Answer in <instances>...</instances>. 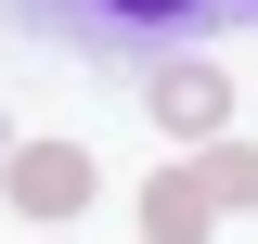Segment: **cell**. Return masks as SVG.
<instances>
[{"instance_id": "cell-1", "label": "cell", "mask_w": 258, "mask_h": 244, "mask_svg": "<svg viewBox=\"0 0 258 244\" xmlns=\"http://www.w3.org/2000/svg\"><path fill=\"white\" fill-rule=\"evenodd\" d=\"M0 193L26 206L39 231H64V218L91 206V154H78V142H13V154H0Z\"/></svg>"}, {"instance_id": "cell-4", "label": "cell", "mask_w": 258, "mask_h": 244, "mask_svg": "<svg viewBox=\"0 0 258 244\" xmlns=\"http://www.w3.org/2000/svg\"><path fill=\"white\" fill-rule=\"evenodd\" d=\"M194 180H207V206H258V142H207Z\"/></svg>"}, {"instance_id": "cell-3", "label": "cell", "mask_w": 258, "mask_h": 244, "mask_svg": "<svg viewBox=\"0 0 258 244\" xmlns=\"http://www.w3.org/2000/svg\"><path fill=\"white\" fill-rule=\"evenodd\" d=\"M207 218H220V206H207V180H194V167L142 193V244H207Z\"/></svg>"}, {"instance_id": "cell-5", "label": "cell", "mask_w": 258, "mask_h": 244, "mask_svg": "<svg viewBox=\"0 0 258 244\" xmlns=\"http://www.w3.org/2000/svg\"><path fill=\"white\" fill-rule=\"evenodd\" d=\"M232 13H245V26H258V0H232Z\"/></svg>"}, {"instance_id": "cell-6", "label": "cell", "mask_w": 258, "mask_h": 244, "mask_svg": "<svg viewBox=\"0 0 258 244\" xmlns=\"http://www.w3.org/2000/svg\"><path fill=\"white\" fill-rule=\"evenodd\" d=\"M0 154H13V142H0Z\"/></svg>"}, {"instance_id": "cell-2", "label": "cell", "mask_w": 258, "mask_h": 244, "mask_svg": "<svg viewBox=\"0 0 258 244\" xmlns=\"http://www.w3.org/2000/svg\"><path fill=\"white\" fill-rule=\"evenodd\" d=\"M142 90H155V129H181V142H220V116H232V90L207 77V52H181V64H155Z\"/></svg>"}]
</instances>
